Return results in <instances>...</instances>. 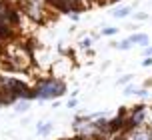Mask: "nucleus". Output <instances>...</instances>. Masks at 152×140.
<instances>
[{"mask_svg":"<svg viewBox=\"0 0 152 140\" xmlns=\"http://www.w3.org/2000/svg\"><path fill=\"white\" fill-rule=\"evenodd\" d=\"M130 46H132L130 38H126V40H122V42H118V44H116V48H120V50H128Z\"/></svg>","mask_w":152,"mask_h":140,"instance_id":"obj_7","label":"nucleus"},{"mask_svg":"<svg viewBox=\"0 0 152 140\" xmlns=\"http://www.w3.org/2000/svg\"><path fill=\"white\" fill-rule=\"evenodd\" d=\"M132 12V8L130 6H122V8H116L114 10V18H126V16Z\"/></svg>","mask_w":152,"mask_h":140,"instance_id":"obj_5","label":"nucleus"},{"mask_svg":"<svg viewBox=\"0 0 152 140\" xmlns=\"http://www.w3.org/2000/svg\"><path fill=\"white\" fill-rule=\"evenodd\" d=\"M50 130H52V122H40L36 128V134L38 136H46V134H50Z\"/></svg>","mask_w":152,"mask_h":140,"instance_id":"obj_4","label":"nucleus"},{"mask_svg":"<svg viewBox=\"0 0 152 140\" xmlns=\"http://www.w3.org/2000/svg\"><path fill=\"white\" fill-rule=\"evenodd\" d=\"M8 2H20V0H8Z\"/></svg>","mask_w":152,"mask_h":140,"instance_id":"obj_17","label":"nucleus"},{"mask_svg":"<svg viewBox=\"0 0 152 140\" xmlns=\"http://www.w3.org/2000/svg\"><path fill=\"white\" fill-rule=\"evenodd\" d=\"M130 80H132V76H130V74H126V76H122L120 80H118V84H128Z\"/></svg>","mask_w":152,"mask_h":140,"instance_id":"obj_10","label":"nucleus"},{"mask_svg":"<svg viewBox=\"0 0 152 140\" xmlns=\"http://www.w3.org/2000/svg\"><path fill=\"white\" fill-rule=\"evenodd\" d=\"M72 140H84V138H80V136H76V138H72Z\"/></svg>","mask_w":152,"mask_h":140,"instance_id":"obj_15","label":"nucleus"},{"mask_svg":"<svg viewBox=\"0 0 152 140\" xmlns=\"http://www.w3.org/2000/svg\"><path fill=\"white\" fill-rule=\"evenodd\" d=\"M80 46H82V48H88V46H92V38H84L82 42H80Z\"/></svg>","mask_w":152,"mask_h":140,"instance_id":"obj_11","label":"nucleus"},{"mask_svg":"<svg viewBox=\"0 0 152 140\" xmlns=\"http://www.w3.org/2000/svg\"><path fill=\"white\" fill-rule=\"evenodd\" d=\"M28 108H30V102L28 100H22V102L16 104V110H18V112H24V110H28Z\"/></svg>","mask_w":152,"mask_h":140,"instance_id":"obj_6","label":"nucleus"},{"mask_svg":"<svg viewBox=\"0 0 152 140\" xmlns=\"http://www.w3.org/2000/svg\"><path fill=\"white\" fill-rule=\"evenodd\" d=\"M144 56H152V46L150 48H144Z\"/></svg>","mask_w":152,"mask_h":140,"instance_id":"obj_13","label":"nucleus"},{"mask_svg":"<svg viewBox=\"0 0 152 140\" xmlns=\"http://www.w3.org/2000/svg\"><path fill=\"white\" fill-rule=\"evenodd\" d=\"M142 66H152V56H146L144 62H142Z\"/></svg>","mask_w":152,"mask_h":140,"instance_id":"obj_12","label":"nucleus"},{"mask_svg":"<svg viewBox=\"0 0 152 140\" xmlns=\"http://www.w3.org/2000/svg\"><path fill=\"white\" fill-rule=\"evenodd\" d=\"M130 42H132V44L146 46V44H148V34H132V36H130Z\"/></svg>","mask_w":152,"mask_h":140,"instance_id":"obj_3","label":"nucleus"},{"mask_svg":"<svg viewBox=\"0 0 152 140\" xmlns=\"http://www.w3.org/2000/svg\"><path fill=\"white\" fill-rule=\"evenodd\" d=\"M64 92H66V84L56 78H44L34 86V96L38 100H54L64 96Z\"/></svg>","mask_w":152,"mask_h":140,"instance_id":"obj_1","label":"nucleus"},{"mask_svg":"<svg viewBox=\"0 0 152 140\" xmlns=\"http://www.w3.org/2000/svg\"><path fill=\"white\" fill-rule=\"evenodd\" d=\"M74 106H76V100H74V98H72V100H68V108H74Z\"/></svg>","mask_w":152,"mask_h":140,"instance_id":"obj_14","label":"nucleus"},{"mask_svg":"<svg viewBox=\"0 0 152 140\" xmlns=\"http://www.w3.org/2000/svg\"><path fill=\"white\" fill-rule=\"evenodd\" d=\"M0 54H2V40H0Z\"/></svg>","mask_w":152,"mask_h":140,"instance_id":"obj_16","label":"nucleus"},{"mask_svg":"<svg viewBox=\"0 0 152 140\" xmlns=\"http://www.w3.org/2000/svg\"><path fill=\"white\" fill-rule=\"evenodd\" d=\"M134 18H136L138 22H144V20H148V14H144V12H138Z\"/></svg>","mask_w":152,"mask_h":140,"instance_id":"obj_9","label":"nucleus"},{"mask_svg":"<svg viewBox=\"0 0 152 140\" xmlns=\"http://www.w3.org/2000/svg\"><path fill=\"white\" fill-rule=\"evenodd\" d=\"M22 4V12L32 22H46V16H48V0H20Z\"/></svg>","mask_w":152,"mask_h":140,"instance_id":"obj_2","label":"nucleus"},{"mask_svg":"<svg viewBox=\"0 0 152 140\" xmlns=\"http://www.w3.org/2000/svg\"><path fill=\"white\" fill-rule=\"evenodd\" d=\"M116 32H118V28H114V26H106V28L102 30V34H104V36H114Z\"/></svg>","mask_w":152,"mask_h":140,"instance_id":"obj_8","label":"nucleus"}]
</instances>
